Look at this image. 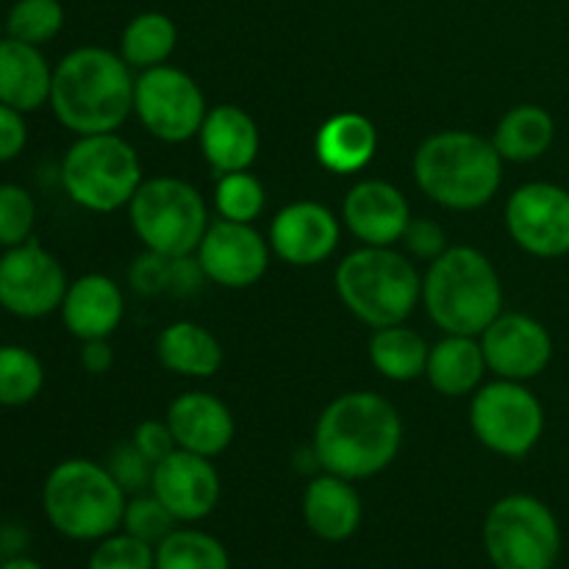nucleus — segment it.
<instances>
[{
  "label": "nucleus",
  "instance_id": "f257e3e1",
  "mask_svg": "<svg viewBox=\"0 0 569 569\" xmlns=\"http://www.w3.org/2000/svg\"><path fill=\"white\" fill-rule=\"evenodd\" d=\"M403 445V420L387 398L376 392H345L317 417V467L348 481H367L387 470Z\"/></svg>",
  "mask_w": 569,
  "mask_h": 569
},
{
  "label": "nucleus",
  "instance_id": "f03ea898",
  "mask_svg": "<svg viewBox=\"0 0 569 569\" xmlns=\"http://www.w3.org/2000/svg\"><path fill=\"white\" fill-rule=\"evenodd\" d=\"M133 83L137 78L120 53L87 44L53 67L48 106L76 137L114 133L133 114Z\"/></svg>",
  "mask_w": 569,
  "mask_h": 569
},
{
  "label": "nucleus",
  "instance_id": "7ed1b4c3",
  "mask_svg": "<svg viewBox=\"0 0 569 569\" xmlns=\"http://www.w3.org/2000/svg\"><path fill=\"white\" fill-rule=\"evenodd\" d=\"M415 181L428 200L450 211H476L503 183V156L492 139L472 131H439L417 148Z\"/></svg>",
  "mask_w": 569,
  "mask_h": 569
},
{
  "label": "nucleus",
  "instance_id": "20e7f679",
  "mask_svg": "<svg viewBox=\"0 0 569 569\" xmlns=\"http://www.w3.org/2000/svg\"><path fill=\"white\" fill-rule=\"evenodd\" d=\"M422 306L442 333L481 337L503 311V283L481 250L453 244L428 264Z\"/></svg>",
  "mask_w": 569,
  "mask_h": 569
},
{
  "label": "nucleus",
  "instance_id": "39448f33",
  "mask_svg": "<svg viewBox=\"0 0 569 569\" xmlns=\"http://www.w3.org/2000/svg\"><path fill=\"white\" fill-rule=\"evenodd\" d=\"M333 283L345 309L372 331L400 326L422 303L420 270L395 248L361 244L339 261Z\"/></svg>",
  "mask_w": 569,
  "mask_h": 569
},
{
  "label": "nucleus",
  "instance_id": "423d86ee",
  "mask_svg": "<svg viewBox=\"0 0 569 569\" xmlns=\"http://www.w3.org/2000/svg\"><path fill=\"white\" fill-rule=\"evenodd\" d=\"M128 495L109 467L92 459H64L42 483V511L53 531L76 542H100L120 531Z\"/></svg>",
  "mask_w": 569,
  "mask_h": 569
},
{
  "label": "nucleus",
  "instance_id": "0eeeda50",
  "mask_svg": "<svg viewBox=\"0 0 569 569\" xmlns=\"http://www.w3.org/2000/svg\"><path fill=\"white\" fill-rule=\"evenodd\" d=\"M67 198L94 214H109L133 200L142 187V161L120 133H89L67 148L59 167Z\"/></svg>",
  "mask_w": 569,
  "mask_h": 569
},
{
  "label": "nucleus",
  "instance_id": "6e6552de",
  "mask_svg": "<svg viewBox=\"0 0 569 569\" xmlns=\"http://www.w3.org/2000/svg\"><path fill=\"white\" fill-rule=\"evenodd\" d=\"M128 220L144 250L172 259L198 253L211 226L203 194L172 176L142 181L128 203Z\"/></svg>",
  "mask_w": 569,
  "mask_h": 569
},
{
  "label": "nucleus",
  "instance_id": "1a4fd4ad",
  "mask_svg": "<svg viewBox=\"0 0 569 569\" xmlns=\"http://www.w3.org/2000/svg\"><path fill=\"white\" fill-rule=\"evenodd\" d=\"M483 550L495 569H553L561 553L559 520L533 495H506L487 511Z\"/></svg>",
  "mask_w": 569,
  "mask_h": 569
},
{
  "label": "nucleus",
  "instance_id": "9d476101",
  "mask_svg": "<svg viewBox=\"0 0 569 569\" xmlns=\"http://www.w3.org/2000/svg\"><path fill=\"white\" fill-rule=\"evenodd\" d=\"M470 426L478 442L503 459H522L545 433V409L522 381L481 383L472 392Z\"/></svg>",
  "mask_w": 569,
  "mask_h": 569
},
{
  "label": "nucleus",
  "instance_id": "9b49d317",
  "mask_svg": "<svg viewBox=\"0 0 569 569\" xmlns=\"http://www.w3.org/2000/svg\"><path fill=\"white\" fill-rule=\"evenodd\" d=\"M133 114L150 137L181 144L200 133L209 106L189 72L172 64L142 70L133 83Z\"/></svg>",
  "mask_w": 569,
  "mask_h": 569
},
{
  "label": "nucleus",
  "instance_id": "f8f14e48",
  "mask_svg": "<svg viewBox=\"0 0 569 569\" xmlns=\"http://www.w3.org/2000/svg\"><path fill=\"white\" fill-rule=\"evenodd\" d=\"M67 287L64 264L37 239L0 253V309L17 320H42L59 311Z\"/></svg>",
  "mask_w": 569,
  "mask_h": 569
},
{
  "label": "nucleus",
  "instance_id": "ddd939ff",
  "mask_svg": "<svg viewBox=\"0 0 569 569\" xmlns=\"http://www.w3.org/2000/svg\"><path fill=\"white\" fill-rule=\"evenodd\" d=\"M506 228L517 248L537 259L569 253V189L550 181L522 183L506 203Z\"/></svg>",
  "mask_w": 569,
  "mask_h": 569
},
{
  "label": "nucleus",
  "instance_id": "4468645a",
  "mask_svg": "<svg viewBox=\"0 0 569 569\" xmlns=\"http://www.w3.org/2000/svg\"><path fill=\"white\" fill-rule=\"evenodd\" d=\"M489 372L506 381H533L553 359V337L548 328L522 311H500L478 337Z\"/></svg>",
  "mask_w": 569,
  "mask_h": 569
},
{
  "label": "nucleus",
  "instance_id": "2eb2a0df",
  "mask_svg": "<svg viewBox=\"0 0 569 569\" xmlns=\"http://www.w3.org/2000/svg\"><path fill=\"white\" fill-rule=\"evenodd\" d=\"M198 261L206 281L226 289H248L264 278L270 267V239L261 237L250 222L217 220L198 248Z\"/></svg>",
  "mask_w": 569,
  "mask_h": 569
},
{
  "label": "nucleus",
  "instance_id": "dca6fc26",
  "mask_svg": "<svg viewBox=\"0 0 569 569\" xmlns=\"http://www.w3.org/2000/svg\"><path fill=\"white\" fill-rule=\"evenodd\" d=\"M270 248L292 267H317L333 256L342 239V220L317 200H295L270 222Z\"/></svg>",
  "mask_w": 569,
  "mask_h": 569
},
{
  "label": "nucleus",
  "instance_id": "f3484780",
  "mask_svg": "<svg viewBox=\"0 0 569 569\" xmlns=\"http://www.w3.org/2000/svg\"><path fill=\"white\" fill-rule=\"evenodd\" d=\"M150 492L178 522H200L220 506L222 483L214 461L178 448L153 467Z\"/></svg>",
  "mask_w": 569,
  "mask_h": 569
},
{
  "label": "nucleus",
  "instance_id": "a211bd4d",
  "mask_svg": "<svg viewBox=\"0 0 569 569\" xmlns=\"http://www.w3.org/2000/svg\"><path fill=\"white\" fill-rule=\"evenodd\" d=\"M411 222V206L395 183L365 178L342 200V226L370 248H392Z\"/></svg>",
  "mask_w": 569,
  "mask_h": 569
},
{
  "label": "nucleus",
  "instance_id": "6ab92c4d",
  "mask_svg": "<svg viewBox=\"0 0 569 569\" xmlns=\"http://www.w3.org/2000/svg\"><path fill=\"white\" fill-rule=\"evenodd\" d=\"M167 422L176 433V445L189 453L217 459L231 448L237 437V422L231 409L217 395L209 392H183L167 406Z\"/></svg>",
  "mask_w": 569,
  "mask_h": 569
},
{
  "label": "nucleus",
  "instance_id": "aec40b11",
  "mask_svg": "<svg viewBox=\"0 0 569 569\" xmlns=\"http://www.w3.org/2000/svg\"><path fill=\"white\" fill-rule=\"evenodd\" d=\"M59 315L78 342L109 339L126 317V295L114 278L103 272H87L70 281Z\"/></svg>",
  "mask_w": 569,
  "mask_h": 569
},
{
  "label": "nucleus",
  "instance_id": "412c9836",
  "mask_svg": "<svg viewBox=\"0 0 569 569\" xmlns=\"http://www.w3.org/2000/svg\"><path fill=\"white\" fill-rule=\"evenodd\" d=\"M200 153L206 164L217 172H242L250 170L259 156L261 133L253 117L233 103H222L209 109L198 133Z\"/></svg>",
  "mask_w": 569,
  "mask_h": 569
},
{
  "label": "nucleus",
  "instance_id": "4be33fe9",
  "mask_svg": "<svg viewBox=\"0 0 569 569\" xmlns=\"http://www.w3.org/2000/svg\"><path fill=\"white\" fill-rule=\"evenodd\" d=\"M303 522L322 542H345L361 526V498L353 481L333 472H320L303 489Z\"/></svg>",
  "mask_w": 569,
  "mask_h": 569
},
{
  "label": "nucleus",
  "instance_id": "5701e85b",
  "mask_svg": "<svg viewBox=\"0 0 569 569\" xmlns=\"http://www.w3.org/2000/svg\"><path fill=\"white\" fill-rule=\"evenodd\" d=\"M53 67L42 48L6 37L0 42V103L31 114L50 103Z\"/></svg>",
  "mask_w": 569,
  "mask_h": 569
},
{
  "label": "nucleus",
  "instance_id": "b1692460",
  "mask_svg": "<svg viewBox=\"0 0 569 569\" xmlns=\"http://www.w3.org/2000/svg\"><path fill=\"white\" fill-rule=\"evenodd\" d=\"M378 131L370 117L359 111H339L328 117L315 137V153L326 170L337 176L359 172L376 159Z\"/></svg>",
  "mask_w": 569,
  "mask_h": 569
},
{
  "label": "nucleus",
  "instance_id": "393cba45",
  "mask_svg": "<svg viewBox=\"0 0 569 569\" xmlns=\"http://www.w3.org/2000/svg\"><path fill=\"white\" fill-rule=\"evenodd\" d=\"M487 370L489 367L478 337L445 333L437 345H431L426 378L433 392L445 395V398H465L481 387Z\"/></svg>",
  "mask_w": 569,
  "mask_h": 569
},
{
  "label": "nucleus",
  "instance_id": "a878e982",
  "mask_svg": "<svg viewBox=\"0 0 569 569\" xmlns=\"http://www.w3.org/2000/svg\"><path fill=\"white\" fill-rule=\"evenodd\" d=\"M156 356L167 372L183 378H211L226 359L220 339L192 320H176L161 328Z\"/></svg>",
  "mask_w": 569,
  "mask_h": 569
},
{
  "label": "nucleus",
  "instance_id": "bb28decb",
  "mask_svg": "<svg viewBox=\"0 0 569 569\" xmlns=\"http://www.w3.org/2000/svg\"><path fill=\"white\" fill-rule=\"evenodd\" d=\"M556 139V120L548 109L533 103H520L506 111L495 126L492 144L503 161L528 164L542 159Z\"/></svg>",
  "mask_w": 569,
  "mask_h": 569
},
{
  "label": "nucleus",
  "instance_id": "cd10ccee",
  "mask_svg": "<svg viewBox=\"0 0 569 569\" xmlns=\"http://www.w3.org/2000/svg\"><path fill=\"white\" fill-rule=\"evenodd\" d=\"M428 353H431V345L426 342L420 331L409 328L406 322L376 328L370 337V365L387 381L409 383L415 378L426 376Z\"/></svg>",
  "mask_w": 569,
  "mask_h": 569
},
{
  "label": "nucleus",
  "instance_id": "c85d7f7f",
  "mask_svg": "<svg viewBox=\"0 0 569 569\" xmlns=\"http://www.w3.org/2000/svg\"><path fill=\"white\" fill-rule=\"evenodd\" d=\"M178 44V26L164 11H142L133 17L120 37V56L131 70H150L167 64Z\"/></svg>",
  "mask_w": 569,
  "mask_h": 569
},
{
  "label": "nucleus",
  "instance_id": "c756f323",
  "mask_svg": "<svg viewBox=\"0 0 569 569\" xmlns=\"http://www.w3.org/2000/svg\"><path fill=\"white\" fill-rule=\"evenodd\" d=\"M156 569H231L220 539L198 528H176L156 548Z\"/></svg>",
  "mask_w": 569,
  "mask_h": 569
},
{
  "label": "nucleus",
  "instance_id": "7c9ffc66",
  "mask_svg": "<svg viewBox=\"0 0 569 569\" xmlns=\"http://www.w3.org/2000/svg\"><path fill=\"white\" fill-rule=\"evenodd\" d=\"M44 365L26 345H0V406L20 409L42 395Z\"/></svg>",
  "mask_w": 569,
  "mask_h": 569
},
{
  "label": "nucleus",
  "instance_id": "2f4dec72",
  "mask_svg": "<svg viewBox=\"0 0 569 569\" xmlns=\"http://www.w3.org/2000/svg\"><path fill=\"white\" fill-rule=\"evenodd\" d=\"M64 28V6L59 0H14L6 14V33L28 44L53 42Z\"/></svg>",
  "mask_w": 569,
  "mask_h": 569
},
{
  "label": "nucleus",
  "instance_id": "473e14b6",
  "mask_svg": "<svg viewBox=\"0 0 569 569\" xmlns=\"http://www.w3.org/2000/svg\"><path fill=\"white\" fill-rule=\"evenodd\" d=\"M267 206V189L253 172H226L217 176L214 209L222 220L253 226Z\"/></svg>",
  "mask_w": 569,
  "mask_h": 569
},
{
  "label": "nucleus",
  "instance_id": "72a5a7b5",
  "mask_svg": "<svg viewBox=\"0 0 569 569\" xmlns=\"http://www.w3.org/2000/svg\"><path fill=\"white\" fill-rule=\"evenodd\" d=\"M120 528L126 533H131L133 539H139V542L150 545V548H159V545L176 531L178 520L148 489V492H139L128 500Z\"/></svg>",
  "mask_w": 569,
  "mask_h": 569
},
{
  "label": "nucleus",
  "instance_id": "f704fd0d",
  "mask_svg": "<svg viewBox=\"0 0 569 569\" xmlns=\"http://www.w3.org/2000/svg\"><path fill=\"white\" fill-rule=\"evenodd\" d=\"M37 228V200L20 183H0V248H17V244L33 239Z\"/></svg>",
  "mask_w": 569,
  "mask_h": 569
},
{
  "label": "nucleus",
  "instance_id": "c9c22d12",
  "mask_svg": "<svg viewBox=\"0 0 569 569\" xmlns=\"http://www.w3.org/2000/svg\"><path fill=\"white\" fill-rule=\"evenodd\" d=\"M89 569H156V548L131 533H109L89 556Z\"/></svg>",
  "mask_w": 569,
  "mask_h": 569
},
{
  "label": "nucleus",
  "instance_id": "e433bc0d",
  "mask_svg": "<svg viewBox=\"0 0 569 569\" xmlns=\"http://www.w3.org/2000/svg\"><path fill=\"white\" fill-rule=\"evenodd\" d=\"M172 261H176L172 256L153 253V250H144L142 256H137V261L128 270V281H131L133 292H139L142 298L170 295Z\"/></svg>",
  "mask_w": 569,
  "mask_h": 569
},
{
  "label": "nucleus",
  "instance_id": "4c0bfd02",
  "mask_svg": "<svg viewBox=\"0 0 569 569\" xmlns=\"http://www.w3.org/2000/svg\"><path fill=\"white\" fill-rule=\"evenodd\" d=\"M109 472L117 478L126 495H139L144 489H150V481H153V465L133 448V442L120 445V448L111 453L109 459Z\"/></svg>",
  "mask_w": 569,
  "mask_h": 569
},
{
  "label": "nucleus",
  "instance_id": "58836bf2",
  "mask_svg": "<svg viewBox=\"0 0 569 569\" xmlns=\"http://www.w3.org/2000/svg\"><path fill=\"white\" fill-rule=\"evenodd\" d=\"M400 242L406 244V253L411 259L428 261V264L450 248L445 228L437 220H428V217H411Z\"/></svg>",
  "mask_w": 569,
  "mask_h": 569
},
{
  "label": "nucleus",
  "instance_id": "ea45409f",
  "mask_svg": "<svg viewBox=\"0 0 569 569\" xmlns=\"http://www.w3.org/2000/svg\"><path fill=\"white\" fill-rule=\"evenodd\" d=\"M131 442H133V448H137L139 453H142L153 467L178 450L176 433H172L170 422L167 420L139 422L137 431H133V437H131Z\"/></svg>",
  "mask_w": 569,
  "mask_h": 569
},
{
  "label": "nucleus",
  "instance_id": "a19ab883",
  "mask_svg": "<svg viewBox=\"0 0 569 569\" xmlns=\"http://www.w3.org/2000/svg\"><path fill=\"white\" fill-rule=\"evenodd\" d=\"M28 144L26 114L0 103V164L14 161Z\"/></svg>",
  "mask_w": 569,
  "mask_h": 569
},
{
  "label": "nucleus",
  "instance_id": "79ce46f5",
  "mask_svg": "<svg viewBox=\"0 0 569 569\" xmlns=\"http://www.w3.org/2000/svg\"><path fill=\"white\" fill-rule=\"evenodd\" d=\"M78 361L89 376H103L114 365V350H111L109 339H89V342H81Z\"/></svg>",
  "mask_w": 569,
  "mask_h": 569
},
{
  "label": "nucleus",
  "instance_id": "37998d69",
  "mask_svg": "<svg viewBox=\"0 0 569 569\" xmlns=\"http://www.w3.org/2000/svg\"><path fill=\"white\" fill-rule=\"evenodd\" d=\"M0 569H44L39 561L28 559V556H9V559L0 565Z\"/></svg>",
  "mask_w": 569,
  "mask_h": 569
},
{
  "label": "nucleus",
  "instance_id": "c03bdc74",
  "mask_svg": "<svg viewBox=\"0 0 569 569\" xmlns=\"http://www.w3.org/2000/svg\"><path fill=\"white\" fill-rule=\"evenodd\" d=\"M6 37H9V33H6V17H0V42H3Z\"/></svg>",
  "mask_w": 569,
  "mask_h": 569
},
{
  "label": "nucleus",
  "instance_id": "a18cd8bd",
  "mask_svg": "<svg viewBox=\"0 0 569 569\" xmlns=\"http://www.w3.org/2000/svg\"><path fill=\"white\" fill-rule=\"evenodd\" d=\"M553 569H556V567H553Z\"/></svg>",
  "mask_w": 569,
  "mask_h": 569
}]
</instances>
